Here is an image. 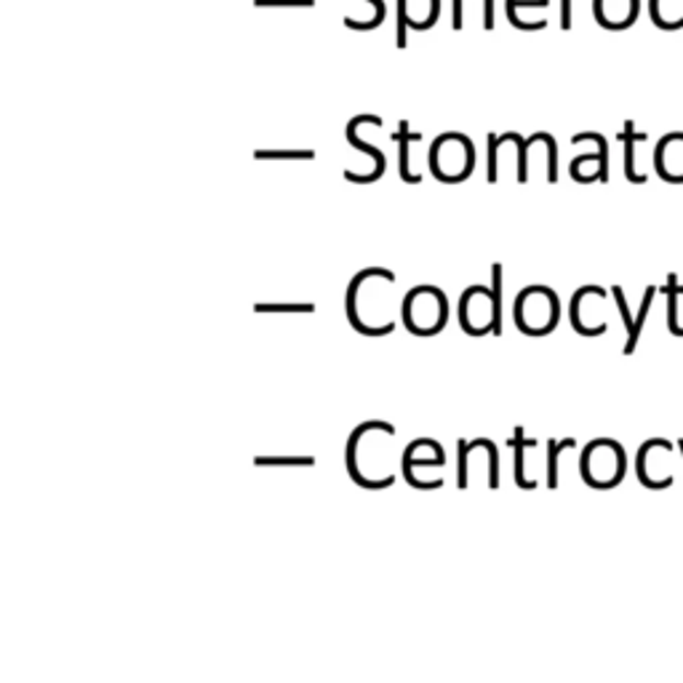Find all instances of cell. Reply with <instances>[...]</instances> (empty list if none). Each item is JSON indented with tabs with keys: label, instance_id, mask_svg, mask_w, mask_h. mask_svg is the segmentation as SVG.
<instances>
[{
	"label": "cell",
	"instance_id": "12",
	"mask_svg": "<svg viewBox=\"0 0 683 683\" xmlns=\"http://www.w3.org/2000/svg\"><path fill=\"white\" fill-rule=\"evenodd\" d=\"M358 118H352L350 124H347V128H345V134H347V142L352 144V148H358L361 152H366V155H371L374 158V163H377V169H374V182L380 180V176L384 174V169H387V158H384V152L382 150H377L374 144H369V142H363L361 137H358Z\"/></svg>",
	"mask_w": 683,
	"mask_h": 683
},
{
	"label": "cell",
	"instance_id": "9",
	"mask_svg": "<svg viewBox=\"0 0 683 683\" xmlns=\"http://www.w3.org/2000/svg\"><path fill=\"white\" fill-rule=\"evenodd\" d=\"M545 161L547 166L555 171V144L547 134H536V137L526 139L521 150V171H518V182H529L532 171Z\"/></svg>",
	"mask_w": 683,
	"mask_h": 683
},
{
	"label": "cell",
	"instance_id": "19",
	"mask_svg": "<svg viewBox=\"0 0 683 683\" xmlns=\"http://www.w3.org/2000/svg\"><path fill=\"white\" fill-rule=\"evenodd\" d=\"M560 24H564V30L571 27V0H564V11H560Z\"/></svg>",
	"mask_w": 683,
	"mask_h": 683
},
{
	"label": "cell",
	"instance_id": "3",
	"mask_svg": "<svg viewBox=\"0 0 683 683\" xmlns=\"http://www.w3.org/2000/svg\"><path fill=\"white\" fill-rule=\"evenodd\" d=\"M401 321L414 337H436L449 323V299L438 286H414L401 302Z\"/></svg>",
	"mask_w": 683,
	"mask_h": 683
},
{
	"label": "cell",
	"instance_id": "5",
	"mask_svg": "<svg viewBox=\"0 0 683 683\" xmlns=\"http://www.w3.org/2000/svg\"><path fill=\"white\" fill-rule=\"evenodd\" d=\"M512 319L516 326L529 337H542L553 332L558 323V297L545 286H529L516 297L512 304Z\"/></svg>",
	"mask_w": 683,
	"mask_h": 683
},
{
	"label": "cell",
	"instance_id": "14",
	"mask_svg": "<svg viewBox=\"0 0 683 683\" xmlns=\"http://www.w3.org/2000/svg\"><path fill=\"white\" fill-rule=\"evenodd\" d=\"M371 5H374V16H371L369 22H358L352 20V16H345V27L350 30H377L380 24L384 22V16H387V5H384V0H369Z\"/></svg>",
	"mask_w": 683,
	"mask_h": 683
},
{
	"label": "cell",
	"instance_id": "11",
	"mask_svg": "<svg viewBox=\"0 0 683 683\" xmlns=\"http://www.w3.org/2000/svg\"><path fill=\"white\" fill-rule=\"evenodd\" d=\"M417 142H422V134L408 131V120H401L398 134H395V144H398V174H401V180L408 182V185H419V182H422V174H414L412 163H408L412 144H417Z\"/></svg>",
	"mask_w": 683,
	"mask_h": 683
},
{
	"label": "cell",
	"instance_id": "17",
	"mask_svg": "<svg viewBox=\"0 0 683 683\" xmlns=\"http://www.w3.org/2000/svg\"><path fill=\"white\" fill-rule=\"evenodd\" d=\"M523 5H529V9H545L547 5V0H508V5H505V11H508V20H510V24L516 22V16H518V9H523Z\"/></svg>",
	"mask_w": 683,
	"mask_h": 683
},
{
	"label": "cell",
	"instance_id": "16",
	"mask_svg": "<svg viewBox=\"0 0 683 683\" xmlns=\"http://www.w3.org/2000/svg\"><path fill=\"white\" fill-rule=\"evenodd\" d=\"M259 313H313V304H259Z\"/></svg>",
	"mask_w": 683,
	"mask_h": 683
},
{
	"label": "cell",
	"instance_id": "10",
	"mask_svg": "<svg viewBox=\"0 0 683 683\" xmlns=\"http://www.w3.org/2000/svg\"><path fill=\"white\" fill-rule=\"evenodd\" d=\"M470 20H478L486 33L494 30V0H460V5L451 9V27L454 30H462Z\"/></svg>",
	"mask_w": 683,
	"mask_h": 683
},
{
	"label": "cell",
	"instance_id": "7",
	"mask_svg": "<svg viewBox=\"0 0 683 683\" xmlns=\"http://www.w3.org/2000/svg\"><path fill=\"white\" fill-rule=\"evenodd\" d=\"M401 456H404V460H401L404 478L408 486H414V489H417L419 473H422V470H443V465H447V449L438 441H432V438H417V441L408 443Z\"/></svg>",
	"mask_w": 683,
	"mask_h": 683
},
{
	"label": "cell",
	"instance_id": "8",
	"mask_svg": "<svg viewBox=\"0 0 683 683\" xmlns=\"http://www.w3.org/2000/svg\"><path fill=\"white\" fill-rule=\"evenodd\" d=\"M441 14V0H398V33L395 46H408V30H430L436 27Z\"/></svg>",
	"mask_w": 683,
	"mask_h": 683
},
{
	"label": "cell",
	"instance_id": "1",
	"mask_svg": "<svg viewBox=\"0 0 683 683\" xmlns=\"http://www.w3.org/2000/svg\"><path fill=\"white\" fill-rule=\"evenodd\" d=\"M401 460L404 456L395 451V427L382 419L361 422L347 438V473L366 491L390 489L398 481Z\"/></svg>",
	"mask_w": 683,
	"mask_h": 683
},
{
	"label": "cell",
	"instance_id": "15",
	"mask_svg": "<svg viewBox=\"0 0 683 683\" xmlns=\"http://www.w3.org/2000/svg\"><path fill=\"white\" fill-rule=\"evenodd\" d=\"M256 161H313V150H294V152H273V150H256Z\"/></svg>",
	"mask_w": 683,
	"mask_h": 683
},
{
	"label": "cell",
	"instance_id": "6",
	"mask_svg": "<svg viewBox=\"0 0 683 683\" xmlns=\"http://www.w3.org/2000/svg\"><path fill=\"white\" fill-rule=\"evenodd\" d=\"M460 326L467 337H486L494 332L497 313H494V297L489 286H470L460 297Z\"/></svg>",
	"mask_w": 683,
	"mask_h": 683
},
{
	"label": "cell",
	"instance_id": "13",
	"mask_svg": "<svg viewBox=\"0 0 683 683\" xmlns=\"http://www.w3.org/2000/svg\"><path fill=\"white\" fill-rule=\"evenodd\" d=\"M491 297H494V313H497V323H494V337H502V265L491 267Z\"/></svg>",
	"mask_w": 683,
	"mask_h": 683
},
{
	"label": "cell",
	"instance_id": "18",
	"mask_svg": "<svg viewBox=\"0 0 683 683\" xmlns=\"http://www.w3.org/2000/svg\"><path fill=\"white\" fill-rule=\"evenodd\" d=\"M254 5H259V9H265V5H294V9L304 5V9H310V5H315V0H254Z\"/></svg>",
	"mask_w": 683,
	"mask_h": 683
},
{
	"label": "cell",
	"instance_id": "4",
	"mask_svg": "<svg viewBox=\"0 0 683 683\" xmlns=\"http://www.w3.org/2000/svg\"><path fill=\"white\" fill-rule=\"evenodd\" d=\"M427 163L438 182H447V185L465 182L475 169V144L460 131L441 134L438 139H432Z\"/></svg>",
	"mask_w": 683,
	"mask_h": 683
},
{
	"label": "cell",
	"instance_id": "2",
	"mask_svg": "<svg viewBox=\"0 0 683 683\" xmlns=\"http://www.w3.org/2000/svg\"><path fill=\"white\" fill-rule=\"evenodd\" d=\"M395 286V273L384 267H366L347 286L345 313L350 326L363 337H387L398 326L401 308L387 294Z\"/></svg>",
	"mask_w": 683,
	"mask_h": 683
}]
</instances>
